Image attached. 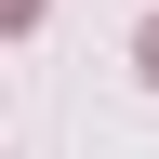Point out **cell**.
Returning a JSON list of instances; mask_svg holds the SVG:
<instances>
[{"label": "cell", "instance_id": "1", "mask_svg": "<svg viewBox=\"0 0 159 159\" xmlns=\"http://www.w3.org/2000/svg\"><path fill=\"white\" fill-rule=\"evenodd\" d=\"M27 13H40V0H0V27H27Z\"/></svg>", "mask_w": 159, "mask_h": 159}, {"label": "cell", "instance_id": "2", "mask_svg": "<svg viewBox=\"0 0 159 159\" xmlns=\"http://www.w3.org/2000/svg\"><path fill=\"white\" fill-rule=\"evenodd\" d=\"M146 80H159V27H146Z\"/></svg>", "mask_w": 159, "mask_h": 159}]
</instances>
